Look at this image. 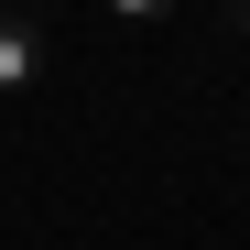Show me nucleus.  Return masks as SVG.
<instances>
[{
  "label": "nucleus",
  "mask_w": 250,
  "mask_h": 250,
  "mask_svg": "<svg viewBox=\"0 0 250 250\" xmlns=\"http://www.w3.org/2000/svg\"><path fill=\"white\" fill-rule=\"evenodd\" d=\"M33 76H44V22L11 0V11H0V98H22Z\"/></svg>",
  "instance_id": "nucleus-1"
},
{
  "label": "nucleus",
  "mask_w": 250,
  "mask_h": 250,
  "mask_svg": "<svg viewBox=\"0 0 250 250\" xmlns=\"http://www.w3.org/2000/svg\"><path fill=\"white\" fill-rule=\"evenodd\" d=\"M109 11H120V22H163L174 0H109Z\"/></svg>",
  "instance_id": "nucleus-2"
},
{
  "label": "nucleus",
  "mask_w": 250,
  "mask_h": 250,
  "mask_svg": "<svg viewBox=\"0 0 250 250\" xmlns=\"http://www.w3.org/2000/svg\"><path fill=\"white\" fill-rule=\"evenodd\" d=\"M229 22H239V33H250V0H229Z\"/></svg>",
  "instance_id": "nucleus-3"
},
{
  "label": "nucleus",
  "mask_w": 250,
  "mask_h": 250,
  "mask_svg": "<svg viewBox=\"0 0 250 250\" xmlns=\"http://www.w3.org/2000/svg\"><path fill=\"white\" fill-rule=\"evenodd\" d=\"M0 11H11V0H0Z\"/></svg>",
  "instance_id": "nucleus-4"
}]
</instances>
